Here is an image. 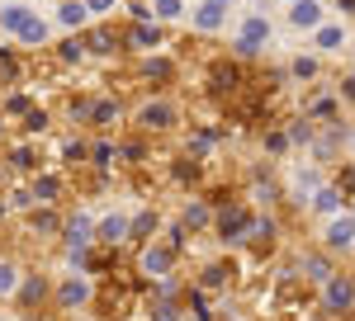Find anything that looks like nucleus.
Here are the masks:
<instances>
[{"mask_svg": "<svg viewBox=\"0 0 355 321\" xmlns=\"http://www.w3.org/2000/svg\"><path fill=\"white\" fill-rule=\"evenodd\" d=\"M147 232H157V217H152V213H142V217L128 222V237H147Z\"/></svg>", "mask_w": 355, "mask_h": 321, "instance_id": "nucleus-17", "label": "nucleus"}, {"mask_svg": "<svg viewBox=\"0 0 355 321\" xmlns=\"http://www.w3.org/2000/svg\"><path fill=\"white\" fill-rule=\"evenodd\" d=\"M19 293H24V302H38V297L48 293V284H43V279H28V284L19 288Z\"/></svg>", "mask_w": 355, "mask_h": 321, "instance_id": "nucleus-19", "label": "nucleus"}, {"mask_svg": "<svg viewBox=\"0 0 355 321\" xmlns=\"http://www.w3.org/2000/svg\"><path fill=\"white\" fill-rule=\"evenodd\" d=\"M15 38H19V43H48V24H43L38 15H28V19H24V28H19Z\"/></svg>", "mask_w": 355, "mask_h": 321, "instance_id": "nucleus-13", "label": "nucleus"}, {"mask_svg": "<svg viewBox=\"0 0 355 321\" xmlns=\"http://www.w3.org/2000/svg\"><path fill=\"white\" fill-rule=\"evenodd\" d=\"M147 76H157V80H166V76H171V66H166V62H147Z\"/></svg>", "mask_w": 355, "mask_h": 321, "instance_id": "nucleus-27", "label": "nucleus"}, {"mask_svg": "<svg viewBox=\"0 0 355 321\" xmlns=\"http://www.w3.org/2000/svg\"><path fill=\"white\" fill-rule=\"evenodd\" d=\"M227 10H232V0H199V10H194L190 19L199 33H218L227 24Z\"/></svg>", "mask_w": 355, "mask_h": 321, "instance_id": "nucleus-2", "label": "nucleus"}, {"mask_svg": "<svg viewBox=\"0 0 355 321\" xmlns=\"http://www.w3.org/2000/svg\"><path fill=\"white\" fill-rule=\"evenodd\" d=\"M28 15H33L28 5H19V0H10V5H0V28H10V33H19Z\"/></svg>", "mask_w": 355, "mask_h": 321, "instance_id": "nucleus-10", "label": "nucleus"}, {"mask_svg": "<svg viewBox=\"0 0 355 321\" xmlns=\"http://www.w3.org/2000/svg\"><path fill=\"white\" fill-rule=\"evenodd\" d=\"M128 237V217H105L100 222V241H123Z\"/></svg>", "mask_w": 355, "mask_h": 321, "instance_id": "nucleus-15", "label": "nucleus"}, {"mask_svg": "<svg viewBox=\"0 0 355 321\" xmlns=\"http://www.w3.org/2000/svg\"><path fill=\"white\" fill-rule=\"evenodd\" d=\"M351 250H355V246H351Z\"/></svg>", "mask_w": 355, "mask_h": 321, "instance_id": "nucleus-30", "label": "nucleus"}, {"mask_svg": "<svg viewBox=\"0 0 355 321\" xmlns=\"http://www.w3.org/2000/svg\"><path fill=\"white\" fill-rule=\"evenodd\" d=\"M341 43H346V24H327L322 19V24L313 28V48L318 53H341Z\"/></svg>", "mask_w": 355, "mask_h": 321, "instance_id": "nucleus-6", "label": "nucleus"}, {"mask_svg": "<svg viewBox=\"0 0 355 321\" xmlns=\"http://www.w3.org/2000/svg\"><path fill=\"white\" fill-rule=\"evenodd\" d=\"M223 232H246V213H237V208L223 213Z\"/></svg>", "mask_w": 355, "mask_h": 321, "instance_id": "nucleus-21", "label": "nucleus"}, {"mask_svg": "<svg viewBox=\"0 0 355 321\" xmlns=\"http://www.w3.org/2000/svg\"><path fill=\"white\" fill-rule=\"evenodd\" d=\"M303 269H308V279H313V284H327V279H331V265L322 260V255H308Z\"/></svg>", "mask_w": 355, "mask_h": 321, "instance_id": "nucleus-16", "label": "nucleus"}, {"mask_svg": "<svg viewBox=\"0 0 355 321\" xmlns=\"http://www.w3.org/2000/svg\"><path fill=\"white\" fill-rule=\"evenodd\" d=\"M322 19H327V15H322L318 0H299V5H289V24H294V28H308V33H313Z\"/></svg>", "mask_w": 355, "mask_h": 321, "instance_id": "nucleus-5", "label": "nucleus"}, {"mask_svg": "<svg viewBox=\"0 0 355 321\" xmlns=\"http://www.w3.org/2000/svg\"><path fill=\"white\" fill-rule=\"evenodd\" d=\"M33 232H57V217L53 213H33Z\"/></svg>", "mask_w": 355, "mask_h": 321, "instance_id": "nucleus-22", "label": "nucleus"}, {"mask_svg": "<svg viewBox=\"0 0 355 321\" xmlns=\"http://www.w3.org/2000/svg\"><path fill=\"white\" fill-rule=\"evenodd\" d=\"M266 38H270V24H266V15H251V19L242 24V33H237V43H232V48H237L242 57H256L261 48H266Z\"/></svg>", "mask_w": 355, "mask_h": 321, "instance_id": "nucleus-1", "label": "nucleus"}, {"mask_svg": "<svg viewBox=\"0 0 355 321\" xmlns=\"http://www.w3.org/2000/svg\"><path fill=\"white\" fill-rule=\"evenodd\" d=\"M355 246V217H331V227H327V250H351Z\"/></svg>", "mask_w": 355, "mask_h": 321, "instance_id": "nucleus-4", "label": "nucleus"}, {"mask_svg": "<svg viewBox=\"0 0 355 321\" xmlns=\"http://www.w3.org/2000/svg\"><path fill=\"white\" fill-rule=\"evenodd\" d=\"M0 293H15V265H0Z\"/></svg>", "mask_w": 355, "mask_h": 321, "instance_id": "nucleus-24", "label": "nucleus"}, {"mask_svg": "<svg viewBox=\"0 0 355 321\" xmlns=\"http://www.w3.org/2000/svg\"><path fill=\"white\" fill-rule=\"evenodd\" d=\"M284 5H299V0H284Z\"/></svg>", "mask_w": 355, "mask_h": 321, "instance_id": "nucleus-29", "label": "nucleus"}, {"mask_svg": "<svg viewBox=\"0 0 355 321\" xmlns=\"http://www.w3.org/2000/svg\"><path fill=\"white\" fill-rule=\"evenodd\" d=\"M90 118H95V123H114V118H119V104H110V100H100V104L90 109Z\"/></svg>", "mask_w": 355, "mask_h": 321, "instance_id": "nucleus-18", "label": "nucleus"}, {"mask_svg": "<svg viewBox=\"0 0 355 321\" xmlns=\"http://www.w3.org/2000/svg\"><path fill=\"white\" fill-rule=\"evenodd\" d=\"M128 43H133V48H157V43H162V28H157V19H142V24H133Z\"/></svg>", "mask_w": 355, "mask_h": 321, "instance_id": "nucleus-11", "label": "nucleus"}, {"mask_svg": "<svg viewBox=\"0 0 355 321\" xmlns=\"http://www.w3.org/2000/svg\"><path fill=\"white\" fill-rule=\"evenodd\" d=\"M142 269H147V274H166V269H171V250H166V246H152V250L142 255Z\"/></svg>", "mask_w": 355, "mask_h": 321, "instance_id": "nucleus-14", "label": "nucleus"}, {"mask_svg": "<svg viewBox=\"0 0 355 321\" xmlns=\"http://www.w3.org/2000/svg\"><path fill=\"white\" fill-rule=\"evenodd\" d=\"M171 123H175V109L166 104V100L142 104V128H171Z\"/></svg>", "mask_w": 355, "mask_h": 321, "instance_id": "nucleus-7", "label": "nucleus"}, {"mask_svg": "<svg viewBox=\"0 0 355 321\" xmlns=\"http://www.w3.org/2000/svg\"><path fill=\"white\" fill-rule=\"evenodd\" d=\"M53 194H57V180H38V185H33V199H43V203H48Z\"/></svg>", "mask_w": 355, "mask_h": 321, "instance_id": "nucleus-23", "label": "nucleus"}, {"mask_svg": "<svg viewBox=\"0 0 355 321\" xmlns=\"http://www.w3.org/2000/svg\"><path fill=\"white\" fill-rule=\"evenodd\" d=\"M318 208H327V213L336 208V194H331V189H322V194H318Z\"/></svg>", "mask_w": 355, "mask_h": 321, "instance_id": "nucleus-28", "label": "nucleus"}, {"mask_svg": "<svg viewBox=\"0 0 355 321\" xmlns=\"http://www.w3.org/2000/svg\"><path fill=\"white\" fill-rule=\"evenodd\" d=\"M322 293H327V307H331V312H346V307L355 302V284H351V279H336V274H331L327 284H322Z\"/></svg>", "mask_w": 355, "mask_h": 321, "instance_id": "nucleus-3", "label": "nucleus"}, {"mask_svg": "<svg viewBox=\"0 0 355 321\" xmlns=\"http://www.w3.org/2000/svg\"><path fill=\"white\" fill-rule=\"evenodd\" d=\"M85 19H90L85 0H62V5H57V24H62V28H81Z\"/></svg>", "mask_w": 355, "mask_h": 321, "instance_id": "nucleus-8", "label": "nucleus"}, {"mask_svg": "<svg viewBox=\"0 0 355 321\" xmlns=\"http://www.w3.org/2000/svg\"><path fill=\"white\" fill-rule=\"evenodd\" d=\"M180 15H185V0H152V5H147V19H180Z\"/></svg>", "mask_w": 355, "mask_h": 321, "instance_id": "nucleus-12", "label": "nucleus"}, {"mask_svg": "<svg viewBox=\"0 0 355 321\" xmlns=\"http://www.w3.org/2000/svg\"><path fill=\"white\" fill-rule=\"evenodd\" d=\"M114 5H119V0H85V10H90V15H110Z\"/></svg>", "mask_w": 355, "mask_h": 321, "instance_id": "nucleus-25", "label": "nucleus"}, {"mask_svg": "<svg viewBox=\"0 0 355 321\" xmlns=\"http://www.w3.org/2000/svg\"><path fill=\"white\" fill-rule=\"evenodd\" d=\"M85 297H90V284H85V279H67V284L57 288V302H62V307H81Z\"/></svg>", "mask_w": 355, "mask_h": 321, "instance_id": "nucleus-9", "label": "nucleus"}, {"mask_svg": "<svg viewBox=\"0 0 355 321\" xmlns=\"http://www.w3.org/2000/svg\"><path fill=\"white\" fill-rule=\"evenodd\" d=\"M204 222H209V208H204V203L185 208V227H204Z\"/></svg>", "mask_w": 355, "mask_h": 321, "instance_id": "nucleus-20", "label": "nucleus"}, {"mask_svg": "<svg viewBox=\"0 0 355 321\" xmlns=\"http://www.w3.org/2000/svg\"><path fill=\"white\" fill-rule=\"evenodd\" d=\"M313 71H318V62H313V57H299V62H294V76H313Z\"/></svg>", "mask_w": 355, "mask_h": 321, "instance_id": "nucleus-26", "label": "nucleus"}]
</instances>
